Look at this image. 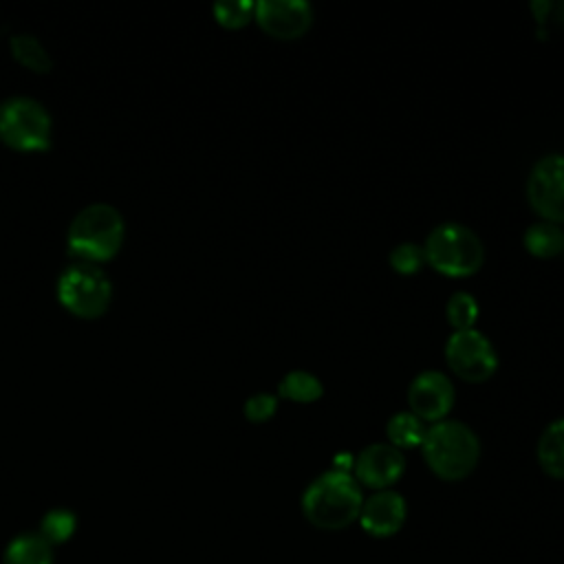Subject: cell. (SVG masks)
<instances>
[{
	"mask_svg": "<svg viewBox=\"0 0 564 564\" xmlns=\"http://www.w3.org/2000/svg\"><path fill=\"white\" fill-rule=\"evenodd\" d=\"M304 518L324 531H339L350 527L361 511V485L350 471L328 469L319 474L302 494Z\"/></svg>",
	"mask_w": 564,
	"mask_h": 564,
	"instance_id": "1",
	"label": "cell"
},
{
	"mask_svg": "<svg viewBox=\"0 0 564 564\" xmlns=\"http://www.w3.org/2000/svg\"><path fill=\"white\" fill-rule=\"evenodd\" d=\"M421 454L434 476L456 482L476 469L480 458V441L467 423L443 419L425 430Z\"/></svg>",
	"mask_w": 564,
	"mask_h": 564,
	"instance_id": "2",
	"label": "cell"
},
{
	"mask_svg": "<svg viewBox=\"0 0 564 564\" xmlns=\"http://www.w3.org/2000/svg\"><path fill=\"white\" fill-rule=\"evenodd\" d=\"M123 216L108 203H93L77 212L68 225V251L79 262H106L123 245Z\"/></svg>",
	"mask_w": 564,
	"mask_h": 564,
	"instance_id": "3",
	"label": "cell"
},
{
	"mask_svg": "<svg viewBox=\"0 0 564 564\" xmlns=\"http://www.w3.org/2000/svg\"><path fill=\"white\" fill-rule=\"evenodd\" d=\"M425 264L447 278H469L485 264V245L460 223L436 225L423 242Z\"/></svg>",
	"mask_w": 564,
	"mask_h": 564,
	"instance_id": "4",
	"label": "cell"
},
{
	"mask_svg": "<svg viewBox=\"0 0 564 564\" xmlns=\"http://www.w3.org/2000/svg\"><path fill=\"white\" fill-rule=\"evenodd\" d=\"M112 297V284L106 271L93 262H73L57 278L59 304L84 319L106 313Z\"/></svg>",
	"mask_w": 564,
	"mask_h": 564,
	"instance_id": "5",
	"label": "cell"
},
{
	"mask_svg": "<svg viewBox=\"0 0 564 564\" xmlns=\"http://www.w3.org/2000/svg\"><path fill=\"white\" fill-rule=\"evenodd\" d=\"M0 141L20 152H40L51 145V117L31 97H11L0 104Z\"/></svg>",
	"mask_w": 564,
	"mask_h": 564,
	"instance_id": "6",
	"label": "cell"
},
{
	"mask_svg": "<svg viewBox=\"0 0 564 564\" xmlns=\"http://www.w3.org/2000/svg\"><path fill=\"white\" fill-rule=\"evenodd\" d=\"M449 370L467 383H482L498 370V352L489 337L476 328L454 330L445 341Z\"/></svg>",
	"mask_w": 564,
	"mask_h": 564,
	"instance_id": "7",
	"label": "cell"
},
{
	"mask_svg": "<svg viewBox=\"0 0 564 564\" xmlns=\"http://www.w3.org/2000/svg\"><path fill=\"white\" fill-rule=\"evenodd\" d=\"M527 200L542 220L564 223V154H546L531 167Z\"/></svg>",
	"mask_w": 564,
	"mask_h": 564,
	"instance_id": "8",
	"label": "cell"
},
{
	"mask_svg": "<svg viewBox=\"0 0 564 564\" xmlns=\"http://www.w3.org/2000/svg\"><path fill=\"white\" fill-rule=\"evenodd\" d=\"M454 383L441 370H423L408 386L410 412L427 423L447 419L454 408Z\"/></svg>",
	"mask_w": 564,
	"mask_h": 564,
	"instance_id": "9",
	"label": "cell"
},
{
	"mask_svg": "<svg viewBox=\"0 0 564 564\" xmlns=\"http://www.w3.org/2000/svg\"><path fill=\"white\" fill-rule=\"evenodd\" d=\"M260 29L275 40H297L313 24V7L306 0H260L253 7Z\"/></svg>",
	"mask_w": 564,
	"mask_h": 564,
	"instance_id": "10",
	"label": "cell"
},
{
	"mask_svg": "<svg viewBox=\"0 0 564 564\" xmlns=\"http://www.w3.org/2000/svg\"><path fill=\"white\" fill-rule=\"evenodd\" d=\"M405 471V456L390 443L366 445L352 463V476L359 485L383 491L390 489Z\"/></svg>",
	"mask_w": 564,
	"mask_h": 564,
	"instance_id": "11",
	"label": "cell"
},
{
	"mask_svg": "<svg viewBox=\"0 0 564 564\" xmlns=\"http://www.w3.org/2000/svg\"><path fill=\"white\" fill-rule=\"evenodd\" d=\"M408 518L405 498L394 489L375 491L370 498L364 500L359 511L361 529L372 538H390L401 531Z\"/></svg>",
	"mask_w": 564,
	"mask_h": 564,
	"instance_id": "12",
	"label": "cell"
},
{
	"mask_svg": "<svg viewBox=\"0 0 564 564\" xmlns=\"http://www.w3.org/2000/svg\"><path fill=\"white\" fill-rule=\"evenodd\" d=\"M535 456H538L540 469L546 476L555 480H564V416L551 421L542 430L538 438Z\"/></svg>",
	"mask_w": 564,
	"mask_h": 564,
	"instance_id": "13",
	"label": "cell"
},
{
	"mask_svg": "<svg viewBox=\"0 0 564 564\" xmlns=\"http://www.w3.org/2000/svg\"><path fill=\"white\" fill-rule=\"evenodd\" d=\"M2 564H53L51 544L40 533H22L7 544Z\"/></svg>",
	"mask_w": 564,
	"mask_h": 564,
	"instance_id": "14",
	"label": "cell"
},
{
	"mask_svg": "<svg viewBox=\"0 0 564 564\" xmlns=\"http://www.w3.org/2000/svg\"><path fill=\"white\" fill-rule=\"evenodd\" d=\"M522 242L524 249L535 258H555L564 251V231L560 229V225L538 220L527 227Z\"/></svg>",
	"mask_w": 564,
	"mask_h": 564,
	"instance_id": "15",
	"label": "cell"
},
{
	"mask_svg": "<svg viewBox=\"0 0 564 564\" xmlns=\"http://www.w3.org/2000/svg\"><path fill=\"white\" fill-rule=\"evenodd\" d=\"M324 383L308 370H291L278 383V397L295 403H313L322 399Z\"/></svg>",
	"mask_w": 564,
	"mask_h": 564,
	"instance_id": "16",
	"label": "cell"
},
{
	"mask_svg": "<svg viewBox=\"0 0 564 564\" xmlns=\"http://www.w3.org/2000/svg\"><path fill=\"white\" fill-rule=\"evenodd\" d=\"M425 425L419 416H414L410 410L408 412H397L388 419L386 423V436L388 443L394 445L397 449H412L421 447L423 436H425Z\"/></svg>",
	"mask_w": 564,
	"mask_h": 564,
	"instance_id": "17",
	"label": "cell"
},
{
	"mask_svg": "<svg viewBox=\"0 0 564 564\" xmlns=\"http://www.w3.org/2000/svg\"><path fill=\"white\" fill-rule=\"evenodd\" d=\"M11 53L13 57L33 73H48L53 59L48 57L42 42L29 33H20L11 37Z\"/></svg>",
	"mask_w": 564,
	"mask_h": 564,
	"instance_id": "18",
	"label": "cell"
},
{
	"mask_svg": "<svg viewBox=\"0 0 564 564\" xmlns=\"http://www.w3.org/2000/svg\"><path fill=\"white\" fill-rule=\"evenodd\" d=\"M445 317H447V324L454 330L474 328V324L478 319V302H476V297L471 293H467V291L452 293L447 304H445Z\"/></svg>",
	"mask_w": 564,
	"mask_h": 564,
	"instance_id": "19",
	"label": "cell"
},
{
	"mask_svg": "<svg viewBox=\"0 0 564 564\" xmlns=\"http://www.w3.org/2000/svg\"><path fill=\"white\" fill-rule=\"evenodd\" d=\"M75 527H77L75 513H70L66 509H53L44 516L37 533L53 546V544L66 542L75 533Z\"/></svg>",
	"mask_w": 564,
	"mask_h": 564,
	"instance_id": "20",
	"label": "cell"
},
{
	"mask_svg": "<svg viewBox=\"0 0 564 564\" xmlns=\"http://www.w3.org/2000/svg\"><path fill=\"white\" fill-rule=\"evenodd\" d=\"M388 262H390L392 271H397V273H401V275H412V273H416V271L425 264L423 245H416V242H399L397 247L390 249Z\"/></svg>",
	"mask_w": 564,
	"mask_h": 564,
	"instance_id": "21",
	"label": "cell"
},
{
	"mask_svg": "<svg viewBox=\"0 0 564 564\" xmlns=\"http://www.w3.org/2000/svg\"><path fill=\"white\" fill-rule=\"evenodd\" d=\"M253 7L256 2L249 0H227V2H216L214 4V18L218 24L225 29H240L249 20H253Z\"/></svg>",
	"mask_w": 564,
	"mask_h": 564,
	"instance_id": "22",
	"label": "cell"
},
{
	"mask_svg": "<svg viewBox=\"0 0 564 564\" xmlns=\"http://www.w3.org/2000/svg\"><path fill=\"white\" fill-rule=\"evenodd\" d=\"M275 410H278V397L271 392H258L245 401V416L251 423L269 421L275 414Z\"/></svg>",
	"mask_w": 564,
	"mask_h": 564,
	"instance_id": "23",
	"label": "cell"
}]
</instances>
